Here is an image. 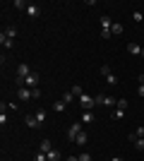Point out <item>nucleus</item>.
<instances>
[{
	"label": "nucleus",
	"mask_w": 144,
	"mask_h": 161,
	"mask_svg": "<svg viewBox=\"0 0 144 161\" xmlns=\"http://www.w3.org/2000/svg\"><path fill=\"white\" fill-rule=\"evenodd\" d=\"M79 132H82V123H72V125H70V130H67V140L75 142Z\"/></svg>",
	"instance_id": "obj_6"
},
{
	"label": "nucleus",
	"mask_w": 144,
	"mask_h": 161,
	"mask_svg": "<svg viewBox=\"0 0 144 161\" xmlns=\"http://www.w3.org/2000/svg\"><path fill=\"white\" fill-rule=\"evenodd\" d=\"M132 17H135V22H139V24H142V22H144V14H142V12H135V14H132Z\"/></svg>",
	"instance_id": "obj_29"
},
{
	"label": "nucleus",
	"mask_w": 144,
	"mask_h": 161,
	"mask_svg": "<svg viewBox=\"0 0 144 161\" xmlns=\"http://www.w3.org/2000/svg\"><path fill=\"white\" fill-rule=\"evenodd\" d=\"M123 31H125L123 24H120V22H113V27H110V34H113V36H120Z\"/></svg>",
	"instance_id": "obj_11"
},
{
	"label": "nucleus",
	"mask_w": 144,
	"mask_h": 161,
	"mask_svg": "<svg viewBox=\"0 0 144 161\" xmlns=\"http://www.w3.org/2000/svg\"><path fill=\"white\" fill-rule=\"evenodd\" d=\"M29 75H31V70H29V65H24V63H22V65L17 67V84H24V80H27Z\"/></svg>",
	"instance_id": "obj_5"
},
{
	"label": "nucleus",
	"mask_w": 144,
	"mask_h": 161,
	"mask_svg": "<svg viewBox=\"0 0 144 161\" xmlns=\"http://www.w3.org/2000/svg\"><path fill=\"white\" fill-rule=\"evenodd\" d=\"M135 142V149L137 152H144V137H139V140H132Z\"/></svg>",
	"instance_id": "obj_22"
},
{
	"label": "nucleus",
	"mask_w": 144,
	"mask_h": 161,
	"mask_svg": "<svg viewBox=\"0 0 144 161\" xmlns=\"http://www.w3.org/2000/svg\"><path fill=\"white\" fill-rule=\"evenodd\" d=\"M39 82H41L39 72H31L27 80H24V84H22V87H27V89H39Z\"/></svg>",
	"instance_id": "obj_3"
},
{
	"label": "nucleus",
	"mask_w": 144,
	"mask_h": 161,
	"mask_svg": "<svg viewBox=\"0 0 144 161\" xmlns=\"http://www.w3.org/2000/svg\"><path fill=\"white\" fill-rule=\"evenodd\" d=\"M127 53L130 55H142V46H139V43H127Z\"/></svg>",
	"instance_id": "obj_10"
},
{
	"label": "nucleus",
	"mask_w": 144,
	"mask_h": 161,
	"mask_svg": "<svg viewBox=\"0 0 144 161\" xmlns=\"http://www.w3.org/2000/svg\"><path fill=\"white\" fill-rule=\"evenodd\" d=\"M142 55H144V48H142Z\"/></svg>",
	"instance_id": "obj_34"
},
{
	"label": "nucleus",
	"mask_w": 144,
	"mask_h": 161,
	"mask_svg": "<svg viewBox=\"0 0 144 161\" xmlns=\"http://www.w3.org/2000/svg\"><path fill=\"white\" fill-rule=\"evenodd\" d=\"M137 82H139V84H144V75H139V77H137Z\"/></svg>",
	"instance_id": "obj_32"
},
{
	"label": "nucleus",
	"mask_w": 144,
	"mask_h": 161,
	"mask_svg": "<svg viewBox=\"0 0 144 161\" xmlns=\"http://www.w3.org/2000/svg\"><path fill=\"white\" fill-rule=\"evenodd\" d=\"M65 161H79V156H67Z\"/></svg>",
	"instance_id": "obj_31"
},
{
	"label": "nucleus",
	"mask_w": 144,
	"mask_h": 161,
	"mask_svg": "<svg viewBox=\"0 0 144 161\" xmlns=\"http://www.w3.org/2000/svg\"><path fill=\"white\" fill-rule=\"evenodd\" d=\"M110 161H123V159H120V156H113V159H110Z\"/></svg>",
	"instance_id": "obj_33"
},
{
	"label": "nucleus",
	"mask_w": 144,
	"mask_h": 161,
	"mask_svg": "<svg viewBox=\"0 0 144 161\" xmlns=\"http://www.w3.org/2000/svg\"><path fill=\"white\" fill-rule=\"evenodd\" d=\"M36 120H39V123H41V125H43V123H46V111H43V108H39V111H36Z\"/></svg>",
	"instance_id": "obj_15"
},
{
	"label": "nucleus",
	"mask_w": 144,
	"mask_h": 161,
	"mask_svg": "<svg viewBox=\"0 0 144 161\" xmlns=\"http://www.w3.org/2000/svg\"><path fill=\"white\" fill-rule=\"evenodd\" d=\"M70 92H72V94H75L77 99H79V96L84 94V92H82V87H79V84H72V87H70Z\"/></svg>",
	"instance_id": "obj_20"
},
{
	"label": "nucleus",
	"mask_w": 144,
	"mask_h": 161,
	"mask_svg": "<svg viewBox=\"0 0 144 161\" xmlns=\"http://www.w3.org/2000/svg\"><path fill=\"white\" fill-rule=\"evenodd\" d=\"M48 161H60V152H58V149L48 152Z\"/></svg>",
	"instance_id": "obj_21"
},
{
	"label": "nucleus",
	"mask_w": 144,
	"mask_h": 161,
	"mask_svg": "<svg viewBox=\"0 0 144 161\" xmlns=\"http://www.w3.org/2000/svg\"><path fill=\"white\" fill-rule=\"evenodd\" d=\"M27 14L31 17V19H36V17H41V7L36 5V3H29V5H27Z\"/></svg>",
	"instance_id": "obj_7"
},
{
	"label": "nucleus",
	"mask_w": 144,
	"mask_h": 161,
	"mask_svg": "<svg viewBox=\"0 0 144 161\" xmlns=\"http://www.w3.org/2000/svg\"><path fill=\"white\" fill-rule=\"evenodd\" d=\"M24 125H27V128H31V130H34V128H39L41 123L36 120V115H27V118H24Z\"/></svg>",
	"instance_id": "obj_9"
},
{
	"label": "nucleus",
	"mask_w": 144,
	"mask_h": 161,
	"mask_svg": "<svg viewBox=\"0 0 144 161\" xmlns=\"http://www.w3.org/2000/svg\"><path fill=\"white\" fill-rule=\"evenodd\" d=\"M139 137H144V128H142V125H139V128L130 135V140H139Z\"/></svg>",
	"instance_id": "obj_18"
},
{
	"label": "nucleus",
	"mask_w": 144,
	"mask_h": 161,
	"mask_svg": "<svg viewBox=\"0 0 144 161\" xmlns=\"http://www.w3.org/2000/svg\"><path fill=\"white\" fill-rule=\"evenodd\" d=\"M72 99H75V94H72V92H65V94H62V101H65V103H70Z\"/></svg>",
	"instance_id": "obj_24"
},
{
	"label": "nucleus",
	"mask_w": 144,
	"mask_h": 161,
	"mask_svg": "<svg viewBox=\"0 0 144 161\" xmlns=\"http://www.w3.org/2000/svg\"><path fill=\"white\" fill-rule=\"evenodd\" d=\"M41 152H46V154H48V152H53V144H51V140H43V142H41Z\"/></svg>",
	"instance_id": "obj_16"
},
{
	"label": "nucleus",
	"mask_w": 144,
	"mask_h": 161,
	"mask_svg": "<svg viewBox=\"0 0 144 161\" xmlns=\"http://www.w3.org/2000/svg\"><path fill=\"white\" fill-rule=\"evenodd\" d=\"M29 3H22V0H14V7H19V10H27Z\"/></svg>",
	"instance_id": "obj_28"
},
{
	"label": "nucleus",
	"mask_w": 144,
	"mask_h": 161,
	"mask_svg": "<svg viewBox=\"0 0 144 161\" xmlns=\"http://www.w3.org/2000/svg\"><path fill=\"white\" fill-rule=\"evenodd\" d=\"M79 106H82L84 111H91V108L96 106V99L89 96V94H82V96H79Z\"/></svg>",
	"instance_id": "obj_4"
},
{
	"label": "nucleus",
	"mask_w": 144,
	"mask_h": 161,
	"mask_svg": "<svg viewBox=\"0 0 144 161\" xmlns=\"http://www.w3.org/2000/svg\"><path fill=\"white\" fill-rule=\"evenodd\" d=\"M137 96H142V99H144V84H139V87H137Z\"/></svg>",
	"instance_id": "obj_30"
},
{
	"label": "nucleus",
	"mask_w": 144,
	"mask_h": 161,
	"mask_svg": "<svg viewBox=\"0 0 144 161\" xmlns=\"http://www.w3.org/2000/svg\"><path fill=\"white\" fill-rule=\"evenodd\" d=\"M87 140H89V137H87V132H84V130H82V132L77 135V140H75V144H79V147H84V144H87Z\"/></svg>",
	"instance_id": "obj_13"
},
{
	"label": "nucleus",
	"mask_w": 144,
	"mask_h": 161,
	"mask_svg": "<svg viewBox=\"0 0 144 161\" xmlns=\"http://www.w3.org/2000/svg\"><path fill=\"white\" fill-rule=\"evenodd\" d=\"M0 43H3V48H12V46H14V41L7 39L5 34H0Z\"/></svg>",
	"instance_id": "obj_12"
},
{
	"label": "nucleus",
	"mask_w": 144,
	"mask_h": 161,
	"mask_svg": "<svg viewBox=\"0 0 144 161\" xmlns=\"http://www.w3.org/2000/svg\"><path fill=\"white\" fill-rule=\"evenodd\" d=\"M115 108H120V111H125L127 108V99H118V106Z\"/></svg>",
	"instance_id": "obj_25"
},
{
	"label": "nucleus",
	"mask_w": 144,
	"mask_h": 161,
	"mask_svg": "<svg viewBox=\"0 0 144 161\" xmlns=\"http://www.w3.org/2000/svg\"><path fill=\"white\" fill-rule=\"evenodd\" d=\"M123 118H125V111L115 108V111H113V120H123Z\"/></svg>",
	"instance_id": "obj_23"
},
{
	"label": "nucleus",
	"mask_w": 144,
	"mask_h": 161,
	"mask_svg": "<svg viewBox=\"0 0 144 161\" xmlns=\"http://www.w3.org/2000/svg\"><path fill=\"white\" fill-rule=\"evenodd\" d=\"M17 96H19L22 101H31V99H34V94H31V89H27V87H19Z\"/></svg>",
	"instance_id": "obj_8"
},
{
	"label": "nucleus",
	"mask_w": 144,
	"mask_h": 161,
	"mask_svg": "<svg viewBox=\"0 0 144 161\" xmlns=\"http://www.w3.org/2000/svg\"><path fill=\"white\" fill-rule=\"evenodd\" d=\"M101 77L106 82H108V84H118V77L115 75H113V70H110V65H101Z\"/></svg>",
	"instance_id": "obj_2"
},
{
	"label": "nucleus",
	"mask_w": 144,
	"mask_h": 161,
	"mask_svg": "<svg viewBox=\"0 0 144 161\" xmlns=\"http://www.w3.org/2000/svg\"><path fill=\"white\" fill-rule=\"evenodd\" d=\"M0 125H3V128H5V125H7V115H5V103L0 106Z\"/></svg>",
	"instance_id": "obj_19"
},
{
	"label": "nucleus",
	"mask_w": 144,
	"mask_h": 161,
	"mask_svg": "<svg viewBox=\"0 0 144 161\" xmlns=\"http://www.w3.org/2000/svg\"><path fill=\"white\" fill-rule=\"evenodd\" d=\"M34 161H48V154L46 152H39V154H36V159Z\"/></svg>",
	"instance_id": "obj_26"
},
{
	"label": "nucleus",
	"mask_w": 144,
	"mask_h": 161,
	"mask_svg": "<svg viewBox=\"0 0 144 161\" xmlns=\"http://www.w3.org/2000/svg\"><path fill=\"white\" fill-rule=\"evenodd\" d=\"M79 161H91V154L89 152H82V154H79Z\"/></svg>",
	"instance_id": "obj_27"
},
{
	"label": "nucleus",
	"mask_w": 144,
	"mask_h": 161,
	"mask_svg": "<svg viewBox=\"0 0 144 161\" xmlns=\"http://www.w3.org/2000/svg\"><path fill=\"white\" fill-rule=\"evenodd\" d=\"M65 106H67V103H65V101H55V103H53V111H55V113H62V111H65Z\"/></svg>",
	"instance_id": "obj_14"
},
{
	"label": "nucleus",
	"mask_w": 144,
	"mask_h": 161,
	"mask_svg": "<svg viewBox=\"0 0 144 161\" xmlns=\"http://www.w3.org/2000/svg\"><path fill=\"white\" fill-rule=\"evenodd\" d=\"M96 99V106H118V99H113V96H108V94H99V96H94Z\"/></svg>",
	"instance_id": "obj_1"
},
{
	"label": "nucleus",
	"mask_w": 144,
	"mask_h": 161,
	"mask_svg": "<svg viewBox=\"0 0 144 161\" xmlns=\"http://www.w3.org/2000/svg\"><path fill=\"white\" fill-rule=\"evenodd\" d=\"M82 123H94V113H91V111H84L82 113Z\"/></svg>",
	"instance_id": "obj_17"
}]
</instances>
